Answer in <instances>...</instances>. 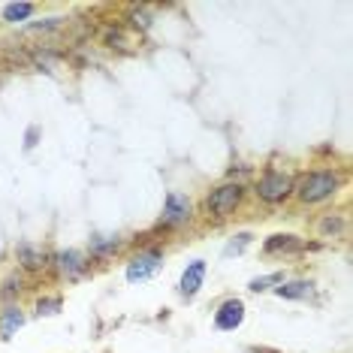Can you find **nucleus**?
<instances>
[{
	"label": "nucleus",
	"mask_w": 353,
	"mask_h": 353,
	"mask_svg": "<svg viewBox=\"0 0 353 353\" xmlns=\"http://www.w3.org/2000/svg\"><path fill=\"white\" fill-rule=\"evenodd\" d=\"M344 184V172L335 170H314V172H305L296 179L293 184V196L299 199L302 205H320L326 199H332L341 190Z\"/></svg>",
	"instance_id": "nucleus-1"
},
{
	"label": "nucleus",
	"mask_w": 353,
	"mask_h": 353,
	"mask_svg": "<svg viewBox=\"0 0 353 353\" xmlns=\"http://www.w3.org/2000/svg\"><path fill=\"white\" fill-rule=\"evenodd\" d=\"M245 203V188L242 184H221L203 199V214L212 221H227L230 214H236V208Z\"/></svg>",
	"instance_id": "nucleus-2"
},
{
	"label": "nucleus",
	"mask_w": 353,
	"mask_h": 353,
	"mask_svg": "<svg viewBox=\"0 0 353 353\" xmlns=\"http://www.w3.org/2000/svg\"><path fill=\"white\" fill-rule=\"evenodd\" d=\"M293 184H296V179H293L290 172L266 170V172L260 175V181H256V190H254V194L260 196L263 203L278 205V203H284V199L293 196Z\"/></svg>",
	"instance_id": "nucleus-3"
},
{
	"label": "nucleus",
	"mask_w": 353,
	"mask_h": 353,
	"mask_svg": "<svg viewBox=\"0 0 353 353\" xmlns=\"http://www.w3.org/2000/svg\"><path fill=\"white\" fill-rule=\"evenodd\" d=\"M190 218H194V203L184 194H179V190H170L163 199V218H160V223L163 227H181Z\"/></svg>",
	"instance_id": "nucleus-4"
},
{
	"label": "nucleus",
	"mask_w": 353,
	"mask_h": 353,
	"mask_svg": "<svg viewBox=\"0 0 353 353\" xmlns=\"http://www.w3.org/2000/svg\"><path fill=\"white\" fill-rule=\"evenodd\" d=\"M163 266V251L160 248H148V251H139L127 266V281L136 284V281H148L154 272Z\"/></svg>",
	"instance_id": "nucleus-5"
},
{
	"label": "nucleus",
	"mask_w": 353,
	"mask_h": 353,
	"mask_svg": "<svg viewBox=\"0 0 353 353\" xmlns=\"http://www.w3.org/2000/svg\"><path fill=\"white\" fill-rule=\"evenodd\" d=\"M54 269L61 272V278H67V281H79V278H85L88 275V260H85V254L82 251H58L54 254Z\"/></svg>",
	"instance_id": "nucleus-6"
},
{
	"label": "nucleus",
	"mask_w": 353,
	"mask_h": 353,
	"mask_svg": "<svg viewBox=\"0 0 353 353\" xmlns=\"http://www.w3.org/2000/svg\"><path fill=\"white\" fill-rule=\"evenodd\" d=\"M245 320V305L242 299H227L218 305V311H214V326L221 329V332H232V329H239Z\"/></svg>",
	"instance_id": "nucleus-7"
},
{
	"label": "nucleus",
	"mask_w": 353,
	"mask_h": 353,
	"mask_svg": "<svg viewBox=\"0 0 353 353\" xmlns=\"http://www.w3.org/2000/svg\"><path fill=\"white\" fill-rule=\"evenodd\" d=\"M305 248V242L299 236H290V232H278V236H269L263 242V254L266 256H281V254H299Z\"/></svg>",
	"instance_id": "nucleus-8"
},
{
	"label": "nucleus",
	"mask_w": 353,
	"mask_h": 353,
	"mask_svg": "<svg viewBox=\"0 0 353 353\" xmlns=\"http://www.w3.org/2000/svg\"><path fill=\"white\" fill-rule=\"evenodd\" d=\"M203 281H205V260H194L188 269H184L179 293L184 296V299H194V296L199 293V287H203Z\"/></svg>",
	"instance_id": "nucleus-9"
},
{
	"label": "nucleus",
	"mask_w": 353,
	"mask_h": 353,
	"mask_svg": "<svg viewBox=\"0 0 353 353\" xmlns=\"http://www.w3.org/2000/svg\"><path fill=\"white\" fill-rule=\"evenodd\" d=\"M15 256H19L21 269H28V272H39L46 266V254H43V248H37V245H28V242L19 245Z\"/></svg>",
	"instance_id": "nucleus-10"
},
{
	"label": "nucleus",
	"mask_w": 353,
	"mask_h": 353,
	"mask_svg": "<svg viewBox=\"0 0 353 353\" xmlns=\"http://www.w3.org/2000/svg\"><path fill=\"white\" fill-rule=\"evenodd\" d=\"M275 296H281V299H308L311 281H281L275 287Z\"/></svg>",
	"instance_id": "nucleus-11"
},
{
	"label": "nucleus",
	"mask_w": 353,
	"mask_h": 353,
	"mask_svg": "<svg viewBox=\"0 0 353 353\" xmlns=\"http://www.w3.org/2000/svg\"><path fill=\"white\" fill-rule=\"evenodd\" d=\"M344 230H347V221H344V214H323L317 223V232L323 239H341Z\"/></svg>",
	"instance_id": "nucleus-12"
},
{
	"label": "nucleus",
	"mask_w": 353,
	"mask_h": 353,
	"mask_svg": "<svg viewBox=\"0 0 353 353\" xmlns=\"http://www.w3.org/2000/svg\"><path fill=\"white\" fill-rule=\"evenodd\" d=\"M25 326V314H21V308H6L3 314H0V335L3 339H12L15 329Z\"/></svg>",
	"instance_id": "nucleus-13"
},
{
	"label": "nucleus",
	"mask_w": 353,
	"mask_h": 353,
	"mask_svg": "<svg viewBox=\"0 0 353 353\" xmlns=\"http://www.w3.org/2000/svg\"><path fill=\"white\" fill-rule=\"evenodd\" d=\"M34 12H37L34 3H6L3 6V21H10V25H19V21L30 19Z\"/></svg>",
	"instance_id": "nucleus-14"
},
{
	"label": "nucleus",
	"mask_w": 353,
	"mask_h": 353,
	"mask_svg": "<svg viewBox=\"0 0 353 353\" xmlns=\"http://www.w3.org/2000/svg\"><path fill=\"white\" fill-rule=\"evenodd\" d=\"M281 281H284V275H281V272H272V275L254 278L251 284H248V290H251V293H266V290H272L275 284H281Z\"/></svg>",
	"instance_id": "nucleus-15"
},
{
	"label": "nucleus",
	"mask_w": 353,
	"mask_h": 353,
	"mask_svg": "<svg viewBox=\"0 0 353 353\" xmlns=\"http://www.w3.org/2000/svg\"><path fill=\"white\" fill-rule=\"evenodd\" d=\"M63 308V299H61V296H52V299H39L37 302V314L39 317H52V314H58V311Z\"/></svg>",
	"instance_id": "nucleus-16"
},
{
	"label": "nucleus",
	"mask_w": 353,
	"mask_h": 353,
	"mask_svg": "<svg viewBox=\"0 0 353 353\" xmlns=\"http://www.w3.org/2000/svg\"><path fill=\"white\" fill-rule=\"evenodd\" d=\"M130 25H133L136 30H148V28H151L148 10H142V6H133V10H130Z\"/></svg>",
	"instance_id": "nucleus-17"
},
{
	"label": "nucleus",
	"mask_w": 353,
	"mask_h": 353,
	"mask_svg": "<svg viewBox=\"0 0 353 353\" xmlns=\"http://www.w3.org/2000/svg\"><path fill=\"white\" fill-rule=\"evenodd\" d=\"M118 248V239H94L91 242V254L94 256H106L109 251H115Z\"/></svg>",
	"instance_id": "nucleus-18"
},
{
	"label": "nucleus",
	"mask_w": 353,
	"mask_h": 353,
	"mask_svg": "<svg viewBox=\"0 0 353 353\" xmlns=\"http://www.w3.org/2000/svg\"><path fill=\"white\" fill-rule=\"evenodd\" d=\"M248 242H251V236H248V232H242V236H239V242H232V245H230L223 254H227V256H230V254H242Z\"/></svg>",
	"instance_id": "nucleus-19"
},
{
	"label": "nucleus",
	"mask_w": 353,
	"mask_h": 353,
	"mask_svg": "<svg viewBox=\"0 0 353 353\" xmlns=\"http://www.w3.org/2000/svg\"><path fill=\"white\" fill-rule=\"evenodd\" d=\"M15 293H21V278H10V281H6V296H15Z\"/></svg>",
	"instance_id": "nucleus-20"
},
{
	"label": "nucleus",
	"mask_w": 353,
	"mask_h": 353,
	"mask_svg": "<svg viewBox=\"0 0 353 353\" xmlns=\"http://www.w3.org/2000/svg\"><path fill=\"white\" fill-rule=\"evenodd\" d=\"M251 353H256V350H251Z\"/></svg>",
	"instance_id": "nucleus-21"
}]
</instances>
